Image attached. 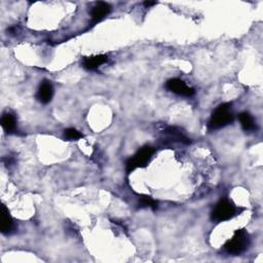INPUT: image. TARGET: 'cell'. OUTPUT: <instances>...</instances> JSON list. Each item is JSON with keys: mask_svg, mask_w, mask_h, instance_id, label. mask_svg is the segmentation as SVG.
<instances>
[{"mask_svg": "<svg viewBox=\"0 0 263 263\" xmlns=\"http://www.w3.org/2000/svg\"><path fill=\"white\" fill-rule=\"evenodd\" d=\"M107 61H108V58L104 55L86 57L84 61H82V66H84L85 69L88 71H94L100 67L101 65L105 64Z\"/></svg>", "mask_w": 263, "mask_h": 263, "instance_id": "ba28073f", "label": "cell"}, {"mask_svg": "<svg viewBox=\"0 0 263 263\" xmlns=\"http://www.w3.org/2000/svg\"><path fill=\"white\" fill-rule=\"evenodd\" d=\"M166 88L170 92L182 97H191L194 95V89L187 86L183 80L179 78H172L169 79L166 84Z\"/></svg>", "mask_w": 263, "mask_h": 263, "instance_id": "5b68a950", "label": "cell"}, {"mask_svg": "<svg viewBox=\"0 0 263 263\" xmlns=\"http://www.w3.org/2000/svg\"><path fill=\"white\" fill-rule=\"evenodd\" d=\"M234 120V114L232 109V104L223 103L214 110L208 123L210 131H216L230 125Z\"/></svg>", "mask_w": 263, "mask_h": 263, "instance_id": "6da1fadb", "label": "cell"}, {"mask_svg": "<svg viewBox=\"0 0 263 263\" xmlns=\"http://www.w3.org/2000/svg\"><path fill=\"white\" fill-rule=\"evenodd\" d=\"M154 153V149L150 146H144L135 153L133 158H131L126 164V170L128 174L135 171L138 168L146 167L148 162L152 159V155Z\"/></svg>", "mask_w": 263, "mask_h": 263, "instance_id": "277c9868", "label": "cell"}, {"mask_svg": "<svg viewBox=\"0 0 263 263\" xmlns=\"http://www.w3.org/2000/svg\"><path fill=\"white\" fill-rule=\"evenodd\" d=\"M164 134H166L172 140V141L174 140V141H177V142H182L186 144L189 143V139L176 127L168 128L166 131H164Z\"/></svg>", "mask_w": 263, "mask_h": 263, "instance_id": "7c38bea8", "label": "cell"}, {"mask_svg": "<svg viewBox=\"0 0 263 263\" xmlns=\"http://www.w3.org/2000/svg\"><path fill=\"white\" fill-rule=\"evenodd\" d=\"M1 126L6 133L8 134L15 133L16 129H18V125H16V119L15 117V115L12 114L11 112L3 113L1 117Z\"/></svg>", "mask_w": 263, "mask_h": 263, "instance_id": "8fae6325", "label": "cell"}, {"mask_svg": "<svg viewBox=\"0 0 263 263\" xmlns=\"http://www.w3.org/2000/svg\"><path fill=\"white\" fill-rule=\"evenodd\" d=\"M64 138L66 140H68V141H73V140H79L81 138H84V135H82L76 129L69 128L64 131Z\"/></svg>", "mask_w": 263, "mask_h": 263, "instance_id": "5bb4252c", "label": "cell"}, {"mask_svg": "<svg viewBox=\"0 0 263 263\" xmlns=\"http://www.w3.org/2000/svg\"><path fill=\"white\" fill-rule=\"evenodd\" d=\"M250 246V236L245 229H238L223 246V251L229 255H241Z\"/></svg>", "mask_w": 263, "mask_h": 263, "instance_id": "7a4b0ae2", "label": "cell"}, {"mask_svg": "<svg viewBox=\"0 0 263 263\" xmlns=\"http://www.w3.org/2000/svg\"><path fill=\"white\" fill-rule=\"evenodd\" d=\"M241 211H243V209L236 207V205L230 201L223 199L219 201V203L216 205V207L214 208L211 214V219L212 221L215 222H224L238 215Z\"/></svg>", "mask_w": 263, "mask_h": 263, "instance_id": "3957f363", "label": "cell"}, {"mask_svg": "<svg viewBox=\"0 0 263 263\" xmlns=\"http://www.w3.org/2000/svg\"><path fill=\"white\" fill-rule=\"evenodd\" d=\"M0 217H1V222H0V228H1V233L4 235H11L15 232V225L14 219L12 218L10 211L5 207V205H1V210H0Z\"/></svg>", "mask_w": 263, "mask_h": 263, "instance_id": "8992f818", "label": "cell"}, {"mask_svg": "<svg viewBox=\"0 0 263 263\" xmlns=\"http://www.w3.org/2000/svg\"><path fill=\"white\" fill-rule=\"evenodd\" d=\"M53 96H54V88L51 82L47 80L41 82V85L36 94L37 100L43 104H48L52 101Z\"/></svg>", "mask_w": 263, "mask_h": 263, "instance_id": "52a82bcc", "label": "cell"}, {"mask_svg": "<svg viewBox=\"0 0 263 263\" xmlns=\"http://www.w3.org/2000/svg\"><path fill=\"white\" fill-rule=\"evenodd\" d=\"M156 3H158V2H155V1H145L144 5H145V7H150V6L155 5Z\"/></svg>", "mask_w": 263, "mask_h": 263, "instance_id": "9a60e30c", "label": "cell"}, {"mask_svg": "<svg viewBox=\"0 0 263 263\" xmlns=\"http://www.w3.org/2000/svg\"><path fill=\"white\" fill-rule=\"evenodd\" d=\"M238 119H240L241 126L246 133H252L257 130L256 121H255L254 117L249 112H242L238 115Z\"/></svg>", "mask_w": 263, "mask_h": 263, "instance_id": "30bf717a", "label": "cell"}, {"mask_svg": "<svg viewBox=\"0 0 263 263\" xmlns=\"http://www.w3.org/2000/svg\"><path fill=\"white\" fill-rule=\"evenodd\" d=\"M139 207L140 208H151L152 210L158 209V202L153 200L152 197L148 195H142L139 199Z\"/></svg>", "mask_w": 263, "mask_h": 263, "instance_id": "4fadbf2b", "label": "cell"}, {"mask_svg": "<svg viewBox=\"0 0 263 263\" xmlns=\"http://www.w3.org/2000/svg\"><path fill=\"white\" fill-rule=\"evenodd\" d=\"M111 12V6L107 2H97L92 10V19L95 23L102 21Z\"/></svg>", "mask_w": 263, "mask_h": 263, "instance_id": "9c48e42d", "label": "cell"}]
</instances>
